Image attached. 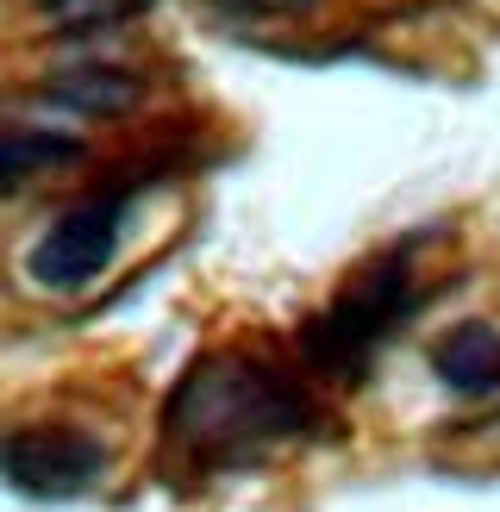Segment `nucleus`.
<instances>
[{"label":"nucleus","instance_id":"obj_9","mask_svg":"<svg viewBox=\"0 0 500 512\" xmlns=\"http://www.w3.org/2000/svg\"><path fill=\"white\" fill-rule=\"evenodd\" d=\"M219 7H232V13H294V7H307V0H219Z\"/></svg>","mask_w":500,"mask_h":512},{"label":"nucleus","instance_id":"obj_1","mask_svg":"<svg viewBox=\"0 0 500 512\" xmlns=\"http://www.w3.org/2000/svg\"><path fill=\"white\" fill-rule=\"evenodd\" d=\"M307 425V394L294 388L282 369H269L263 356L219 350L175 381L163 431L169 444L200 469L219 463H250L269 444H288Z\"/></svg>","mask_w":500,"mask_h":512},{"label":"nucleus","instance_id":"obj_7","mask_svg":"<svg viewBox=\"0 0 500 512\" xmlns=\"http://www.w3.org/2000/svg\"><path fill=\"white\" fill-rule=\"evenodd\" d=\"M75 157H82V138L13 125V132H7V188H25L38 169H63V163H75Z\"/></svg>","mask_w":500,"mask_h":512},{"label":"nucleus","instance_id":"obj_2","mask_svg":"<svg viewBox=\"0 0 500 512\" xmlns=\"http://www.w3.org/2000/svg\"><path fill=\"white\" fill-rule=\"evenodd\" d=\"M419 244H394L382 250L357 281H344V294L307 325V356L332 375H357L369 369V356L388 344V331H400L419 306H425V281L413 269Z\"/></svg>","mask_w":500,"mask_h":512},{"label":"nucleus","instance_id":"obj_6","mask_svg":"<svg viewBox=\"0 0 500 512\" xmlns=\"http://www.w3.org/2000/svg\"><path fill=\"white\" fill-rule=\"evenodd\" d=\"M44 100L82 113V119H113V113H132L144 100V82L132 69H113V63H82V69H57L44 75Z\"/></svg>","mask_w":500,"mask_h":512},{"label":"nucleus","instance_id":"obj_4","mask_svg":"<svg viewBox=\"0 0 500 512\" xmlns=\"http://www.w3.org/2000/svg\"><path fill=\"white\" fill-rule=\"evenodd\" d=\"M0 469L25 500H82L107 475V444L82 425H19L0 444Z\"/></svg>","mask_w":500,"mask_h":512},{"label":"nucleus","instance_id":"obj_3","mask_svg":"<svg viewBox=\"0 0 500 512\" xmlns=\"http://www.w3.org/2000/svg\"><path fill=\"white\" fill-rule=\"evenodd\" d=\"M125 219H132V194L107 188V194H88L75 200L69 213H57L32 238L25 250V275L50 294H82L88 281H100L113 269V256L125 244Z\"/></svg>","mask_w":500,"mask_h":512},{"label":"nucleus","instance_id":"obj_5","mask_svg":"<svg viewBox=\"0 0 500 512\" xmlns=\"http://www.w3.org/2000/svg\"><path fill=\"white\" fill-rule=\"evenodd\" d=\"M432 369L444 388H457L469 400H482V394H500V331L482 325V319H463V325H450L438 350H432Z\"/></svg>","mask_w":500,"mask_h":512},{"label":"nucleus","instance_id":"obj_8","mask_svg":"<svg viewBox=\"0 0 500 512\" xmlns=\"http://www.w3.org/2000/svg\"><path fill=\"white\" fill-rule=\"evenodd\" d=\"M157 0H38V13L50 25H63L69 38H88V32H113V25H132L138 13H150Z\"/></svg>","mask_w":500,"mask_h":512}]
</instances>
